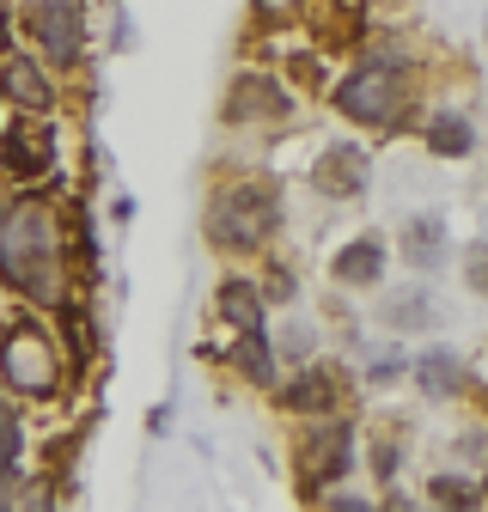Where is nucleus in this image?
I'll list each match as a JSON object with an SVG mask.
<instances>
[{"mask_svg":"<svg viewBox=\"0 0 488 512\" xmlns=\"http://www.w3.org/2000/svg\"><path fill=\"white\" fill-rule=\"evenodd\" d=\"M0 275L31 299H61L55 269V220L43 202H13L0 214Z\"/></svg>","mask_w":488,"mask_h":512,"instance_id":"obj_1","label":"nucleus"},{"mask_svg":"<svg viewBox=\"0 0 488 512\" xmlns=\"http://www.w3.org/2000/svg\"><path fill=\"white\" fill-rule=\"evenodd\" d=\"M269 226H275V202L263 189H226L208 214L214 244H257V238H269Z\"/></svg>","mask_w":488,"mask_h":512,"instance_id":"obj_2","label":"nucleus"},{"mask_svg":"<svg viewBox=\"0 0 488 512\" xmlns=\"http://www.w3.org/2000/svg\"><path fill=\"white\" fill-rule=\"evenodd\" d=\"M336 104H342L354 122H391V116L403 110V80H397L391 68H360V74L342 80Z\"/></svg>","mask_w":488,"mask_h":512,"instance_id":"obj_3","label":"nucleus"},{"mask_svg":"<svg viewBox=\"0 0 488 512\" xmlns=\"http://www.w3.org/2000/svg\"><path fill=\"white\" fill-rule=\"evenodd\" d=\"M0 372H7L13 391H31V397L55 391V354H49V336L19 330L7 348H0Z\"/></svg>","mask_w":488,"mask_h":512,"instance_id":"obj_4","label":"nucleus"},{"mask_svg":"<svg viewBox=\"0 0 488 512\" xmlns=\"http://www.w3.org/2000/svg\"><path fill=\"white\" fill-rule=\"evenodd\" d=\"M31 31L55 61H74L80 55V7L74 0H37L31 7Z\"/></svg>","mask_w":488,"mask_h":512,"instance_id":"obj_5","label":"nucleus"},{"mask_svg":"<svg viewBox=\"0 0 488 512\" xmlns=\"http://www.w3.org/2000/svg\"><path fill=\"white\" fill-rule=\"evenodd\" d=\"M379 269H385V244L379 238H354L342 256H336V281H379Z\"/></svg>","mask_w":488,"mask_h":512,"instance_id":"obj_6","label":"nucleus"},{"mask_svg":"<svg viewBox=\"0 0 488 512\" xmlns=\"http://www.w3.org/2000/svg\"><path fill=\"white\" fill-rule=\"evenodd\" d=\"M7 171H19V177L49 171V141H43V135H31V128H19V135L7 141Z\"/></svg>","mask_w":488,"mask_h":512,"instance_id":"obj_7","label":"nucleus"},{"mask_svg":"<svg viewBox=\"0 0 488 512\" xmlns=\"http://www.w3.org/2000/svg\"><path fill=\"white\" fill-rule=\"evenodd\" d=\"M403 256H409L415 269L440 263V220H409V232H403Z\"/></svg>","mask_w":488,"mask_h":512,"instance_id":"obj_8","label":"nucleus"},{"mask_svg":"<svg viewBox=\"0 0 488 512\" xmlns=\"http://www.w3.org/2000/svg\"><path fill=\"white\" fill-rule=\"evenodd\" d=\"M7 92H13L25 110H43V104H49V86H43V74L31 68V61H7Z\"/></svg>","mask_w":488,"mask_h":512,"instance_id":"obj_9","label":"nucleus"},{"mask_svg":"<svg viewBox=\"0 0 488 512\" xmlns=\"http://www.w3.org/2000/svg\"><path fill=\"white\" fill-rule=\"evenodd\" d=\"M342 464H348V427H342V433H318V452L305 458V470L324 482V476H336Z\"/></svg>","mask_w":488,"mask_h":512,"instance_id":"obj_10","label":"nucleus"},{"mask_svg":"<svg viewBox=\"0 0 488 512\" xmlns=\"http://www.w3.org/2000/svg\"><path fill=\"white\" fill-rule=\"evenodd\" d=\"M470 141H476V135H470V122H464V116H440V122H434V147H440L446 159H464Z\"/></svg>","mask_w":488,"mask_h":512,"instance_id":"obj_11","label":"nucleus"},{"mask_svg":"<svg viewBox=\"0 0 488 512\" xmlns=\"http://www.w3.org/2000/svg\"><path fill=\"white\" fill-rule=\"evenodd\" d=\"M318 177H324L330 189H336V183H342V189H360V177H366V165H360V153H330V159L318 165Z\"/></svg>","mask_w":488,"mask_h":512,"instance_id":"obj_12","label":"nucleus"},{"mask_svg":"<svg viewBox=\"0 0 488 512\" xmlns=\"http://www.w3.org/2000/svg\"><path fill=\"white\" fill-rule=\"evenodd\" d=\"M458 378H464V372H458L452 354H427V360H421V384H427L434 397H440V391H458Z\"/></svg>","mask_w":488,"mask_h":512,"instance_id":"obj_13","label":"nucleus"},{"mask_svg":"<svg viewBox=\"0 0 488 512\" xmlns=\"http://www.w3.org/2000/svg\"><path fill=\"white\" fill-rule=\"evenodd\" d=\"M287 403H293V409H324V403H330V378H318V372L299 378L293 391H287Z\"/></svg>","mask_w":488,"mask_h":512,"instance_id":"obj_14","label":"nucleus"},{"mask_svg":"<svg viewBox=\"0 0 488 512\" xmlns=\"http://www.w3.org/2000/svg\"><path fill=\"white\" fill-rule=\"evenodd\" d=\"M226 317L232 324H244V330H257V299H251V287H226Z\"/></svg>","mask_w":488,"mask_h":512,"instance_id":"obj_15","label":"nucleus"},{"mask_svg":"<svg viewBox=\"0 0 488 512\" xmlns=\"http://www.w3.org/2000/svg\"><path fill=\"white\" fill-rule=\"evenodd\" d=\"M13 452H19V421H13L7 409H0V470L13 464Z\"/></svg>","mask_w":488,"mask_h":512,"instance_id":"obj_16","label":"nucleus"},{"mask_svg":"<svg viewBox=\"0 0 488 512\" xmlns=\"http://www.w3.org/2000/svg\"><path fill=\"white\" fill-rule=\"evenodd\" d=\"M434 500H446V506H470V482H458V476H440V482H434Z\"/></svg>","mask_w":488,"mask_h":512,"instance_id":"obj_17","label":"nucleus"},{"mask_svg":"<svg viewBox=\"0 0 488 512\" xmlns=\"http://www.w3.org/2000/svg\"><path fill=\"white\" fill-rule=\"evenodd\" d=\"M470 281H476V287H488V244L470 256Z\"/></svg>","mask_w":488,"mask_h":512,"instance_id":"obj_18","label":"nucleus"},{"mask_svg":"<svg viewBox=\"0 0 488 512\" xmlns=\"http://www.w3.org/2000/svg\"><path fill=\"white\" fill-rule=\"evenodd\" d=\"M7 506H13V476L0 470V512H7Z\"/></svg>","mask_w":488,"mask_h":512,"instance_id":"obj_19","label":"nucleus"},{"mask_svg":"<svg viewBox=\"0 0 488 512\" xmlns=\"http://www.w3.org/2000/svg\"><path fill=\"white\" fill-rule=\"evenodd\" d=\"M0 49H7V19H0Z\"/></svg>","mask_w":488,"mask_h":512,"instance_id":"obj_20","label":"nucleus"}]
</instances>
